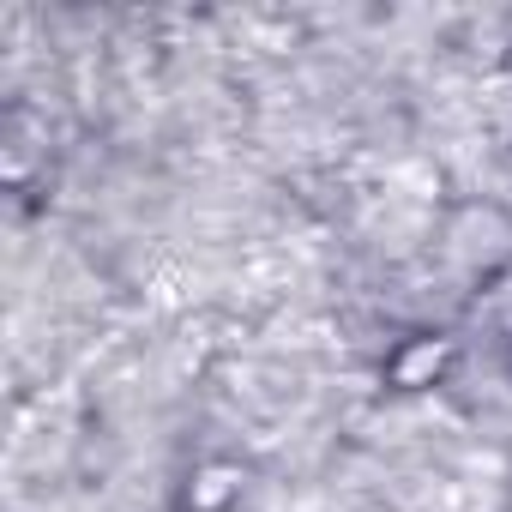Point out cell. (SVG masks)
Masks as SVG:
<instances>
[{"label": "cell", "mask_w": 512, "mask_h": 512, "mask_svg": "<svg viewBox=\"0 0 512 512\" xmlns=\"http://www.w3.org/2000/svg\"><path fill=\"white\" fill-rule=\"evenodd\" d=\"M446 356H452L446 338H416V344H404V350L392 356V386H404V392L434 386V374L446 368Z\"/></svg>", "instance_id": "7a4b0ae2"}, {"label": "cell", "mask_w": 512, "mask_h": 512, "mask_svg": "<svg viewBox=\"0 0 512 512\" xmlns=\"http://www.w3.org/2000/svg\"><path fill=\"white\" fill-rule=\"evenodd\" d=\"M446 253L464 266V272H482L488 284L512 272V217L500 205H470L452 217L446 229Z\"/></svg>", "instance_id": "6da1fadb"}, {"label": "cell", "mask_w": 512, "mask_h": 512, "mask_svg": "<svg viewBox=\"0 0 512 512\" xmlns=\"http://www.w3.org/2000/svg\"><path fill=\"white\" fill-rule=\"evenodd\" d=\"M488 320H494V326H500V332L512 338V272L488 284Z\"/></svg>", "instance_id": "3957f363"}]
</instances>
